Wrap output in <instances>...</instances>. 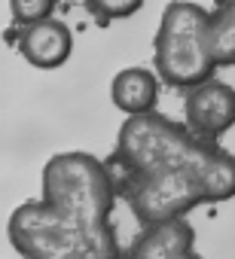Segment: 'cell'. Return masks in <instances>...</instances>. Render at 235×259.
<instances>
[{
	"instance_id": "5",
	"label": "cell",
	"mask_w": 235,
	"mask_h": 259,
	"mask_svg": "<svg viewBox=\"0 0 235 259\" xmlns=\"http://www.w3.org/2000/svg\"><path fill=\"white\" fill-rule=\"evenodd\" d=\"M70 52H73V34L64 22H58L52 16L22 28V34H19V55L37 70L61 67L70 58Z\"/></svg>"
},
{
	"instance_id": "4",
	"label": "cell",
	"mask_w": 235,
	"mask_h": 259,
	"mask_svg": "<svg viewBox=\"0 0 235 259\" xmlns=\"http://www.w3.org/2000/svg\"><path fill=\"white\" fill-rule=\"evenodd\" d=\"M183 119H186V128L202 141L223 138L235 125V89L214 76L186 89Z\"/></svg>"
},
{
	"instance_id": "3",
	"label": "cell",
	"mask_w": 235,
	"mask_h": 259,
	"mask_svg": "<svg viewBox=\"0 0 235 259\" xmlns=\"http://www.w3.org/2000/svg\"><path fill=\"white\" fill-rule=\"evenodd\" d=\"M199 159H202V153H199ZM199 159H195V165H171V168L138 174L141 180L132 189V207H135V213L144 223L165 226V223L183 217L199 201H208L202 177H199Z\"/></svg>"
},
{
	"instance_id": "7",
	"label": "cell",
	"mask_w": 235,
	"mask_h": 259,
	"mask_svg": "<svg viewBox=\"0 0 235 259\" xmlns=\"http://www.w3.org/2000/svg\"><path fill=\"white\" fill-rule=\"evenodd\" d=\"M208 43L217 67L235 64V0H217L208 10Z\"/></svg>"
},
{
	"instance_id": "8",
	"label": "cell",
	"mask_w": 235,
	"mask_h": 259,
	"mask_svg": "<svg viewBox=\"0 0 235 259\" xmlns=\"http://www.w3.org/2000/svg\"><path fill=\"white\" fill-rule=\"evenodd\" d=\"M52 7H55V0H10V16L16 25L28 28L34 22H43L52 16Z\"/></svg>"
},
{
	"instance_id": "6",
	"label": "cell",
	"mask_w": 235,
	"mask_h": 259,
	"mask_svg": "<svg viewBox=\"0 0 235 259\" xmlns=\"http://www.w3.org/2000/svg\"><path fill=\"white\" fill-rule=\"evenodd\" d=\"M110 101L126 116H144L153 113L159 101V73L147 67H126L110 82Z\"/></svg>"
},
{
	"instance_id": "2",
	"label": "cell",
	"mask_w": 235,
	"mask_h": 259,
	"mask_svg": "<svg viewBox=\"0 0 235 259\" xmlns=\"http://www.w3.org/2000/svg\"><path fill=\"white\" fill-rule=\"evenodd\" d=\"M205 141L192 132H180L168 119L144 113L129 116L123 135H120V156L126 165H132L138 174L171 168V165H195Z\"/></svg>"
},
{
	"instance_id": "9",
	"label": "cell",
	"mask_w": 235,
	"mask_h": 259,
	"mask_svg": "<svg viewBox=\"0 0 235 259\" xmlns=\"http://www.w3.org/2000/svg\"><path fill=\"white\" fill-rule=\"evenodd\" d=\"M89 7L95 10L98 19L113 22V19H129V16H135L144 7V0H89Z\"/></svg>"
},
{
	"instance_id": "1",
	"label": "cell",
	"mask_w": 235,
	"mask_h": 259,
	"mask_svg": "<svg viewBox=\"0 0 235 259\" xmlns=\"http://www.w3.org/2000/svg\"><path fill=\"white\" fill-rule=\"evenodd\" d=\"M153 64L159 79L174 89H192L211 79L217 61L208 43V10L189 0L168 4L153 37Z\"/></svg>"
}]
</instances>
